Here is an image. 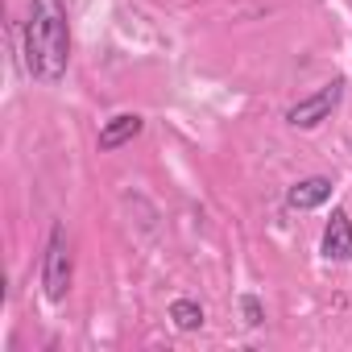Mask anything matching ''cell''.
Masks as SVG:
<instances>
[{
    "instance_id": "cell-5",
    "label": "cell",
    "mask_w": 352,
    "mask_h": 352,
    "mask_svg": "<svg viewBox=\"0 0 352 352\" xmlns=\"http://www.w3.org/2000/svg\"><path fill=\"white\" fill-rule=\"evenodd\" d=\"M141 129H145V116H141V112H116V116H108V120L100 124L96 145H100L104 153H112V149L129 145L133 137H141Z\"/></svg>"
},
{
    "instance_id": "cell-4",
    "label": "cell",
    "mask_w": 352,
    "mask_h": 352,
    "mask_svg": "<svg viewBox=\"0 0 352 352\" xmlns=\"http://www.w3.org/2000/svg\"><path fill=\"white\" fill-rule=\"evenodd\" d=\"M319 253H323L327 261H340V265L352 261V216H348L344 208L331 212V220H327V228H323V241H319Z\"/></svg>"
},
{
    "instance_id": "cell-8",
    "label": "cell",
    "mask_w": 352,
    "mask_h": 352,
    "mask_svg": "<svg viewBox=\"0 0 352 352\" xmlns=\"http://www.w3.org/2000/svg\"><path fill=\"white\" fill-rule=\"evenodd\" d=\"M241 315H245V327H261L265 323V307L257 294H241Z\"/></svg>"
},
{
    "instance_id": "cell-1",
    "label": "cell",
    "mask_w": 352,
    "mask_h": 352,
    "mask_svg": "<svg viewBox=\"0 0 352 352\" xmlns=\"http://www.w3.org/2000/svg\"><path fill=\"white\" fill-rule=\"evenodd\" d=\"M21 58H25L30 79H38V83H58L67 75V67H71V17H67L63 0H30Z\"/></svg>"
},
{
    "instance_id": "cell-3",
    "label": "cell",
    "mask_w": 352,
    "mask_h": 352,
    "mask_svg": "<svg viewBox=\"0 0 352 352\" xmlns=\"http://www.w3.org/2000/svg\"><path fill=\"white\" fill-rule=\"evenodd\" d=\"M344 75H336V79H327L323 87H315L311 96H302L298 104H290L286 108V124L290 129H319L336 108H340V100H344Z\"/></svg>"
},
{
    "instance_id": "cell-6",
    "label": "cell",
    "mask_w": 352,
    "mask_h": 352,
    "mask_svg": "<svg viewBox=\"0 0 352 352\" xmlns=\"http://www.w3.org/2000/svg\"><path fill=\"white\" fill-rule=\"evenodd\" d=\"M331 199V179L323 174H311V179H298L290 191H286V208L290 212H315Z\"/></svg>"
},
{
    "instance_id": "cell-2",
    "label": "cell",
    "mask_w": 352,
    "mask_h": 352,
    "mask_svg": "<svg viewBox=\"0 0 352 352\" xmlns=\"http://www.w3.org/2000/svg\"><path fill=\"white\" fill-rule=\"evenodd\" d=\"M71 282H75V261H71L67 224H54L50 241H46V253H42V294L50 302H63L71 294Z\"/></svg>"
},
{
    "instance_id": "cell-7",
    "label": "cell",
    "mask_w": 352,
    "mask_h": 352,
    "mask_svg": "<svg viewBox=\"0 0 352 352\" xmlns=\"http://www.w3.org/2000/svg\"><path fill=\"white\" fill-rule=\"evenodd\" d=\"M170 323L179 331H199L204 327V307L195 298H174L170 302Z\"/></svg>"
}]
</instances>
